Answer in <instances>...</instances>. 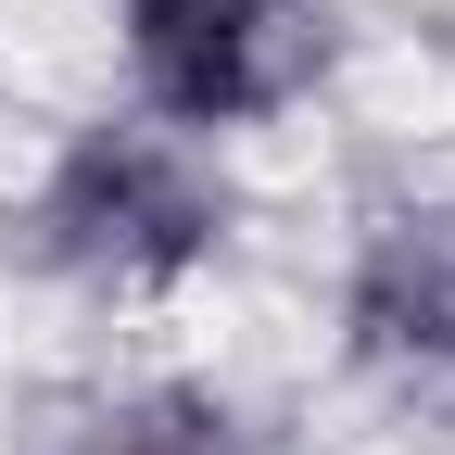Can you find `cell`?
<instances>
[{
    "instance_id": "3957f363",
    "label": "cell",
    "mask_w": 455,
    "mask_h": 455,
    "mask_svg": "<svg viewBox=\"0 0 455 455\" xmlns=\"http://www.w3.org/2000/svg\"><path fill=\"white\" fill-rule=\"evenodd\" d=\"M341 355L405 379V392H455V190H392L329 278Z\"/></svg>"
},
{
    "instance_id": "7a4b0ae2",
    "label": "cell",
    "mask_w": 455,
    "mask_h": 455,
    "mask_svg": "<svg viewBox=\"0 0 455 455\" xmlns=\"http://www.w3.org/2000/svg\"><path fill=\"white\" fill-rule=\"evenodd\" d=\"M101 51L127 114L241 152L291 127L304 101H329L355 26H341V0H101Z\"/></svg>"
},
{
    "instance_id": "6da1fadb",
    "label": "cell",
    "mask_w": 455,
    "mask_h": 455,
    "mask_svg": "<svg viewBox=\"0 0 455 455\" xmlns=\"http://www.w3.org/2000/svg\"><path fill=\"white\" fill-rule=\"evenodd\" d=\"M0 241L26 278L76 304H178L241 241V178L215 140H178L114 101V114H76L26 164V190L0 203Z\"/></svg>"
},
{
    "instance_id": "277c9868",
    "label": "cell",
    "mask_w": 455,
    "mask_h": 455,
    "mask_svg": "<svg viewBox=\"0 0 455 455\" xmlns=\"http://www.w3.org/2000/svg\"><path fill=\"white\" fill-rule=\"evenodd\" d=\"M13 455H253L241 405L215 379H178V367H127V379H76L26 418Z\"/></svg>"
}]
</instances>
